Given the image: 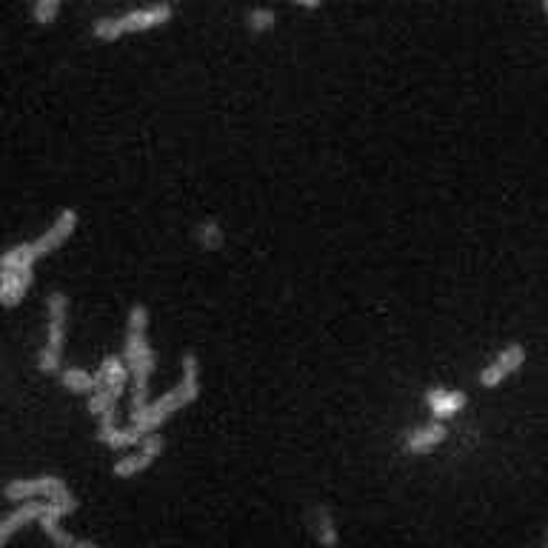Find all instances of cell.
Returning <instances> with one entry per match:
<instances>
[{
    "instance_id": "14",
    "label": "cell",
    "mask_w": 548,
    "mask_h": 548,
    "mask_svg": "<svg viewBox=\"0 0 548 548\" xmlns=\"http://www.w3.org/2000/svg\"><path fill=\"white\" fill-rule=\"evenodd\" d=\"M95 380H98V392H112V394H123V389L129 386V369H126V360H123V354H109V357H103V363H100V369L95 372Z\"/></svg>"
},
{
    "instance_id": "4",
    "label": "cell",
    "mask_w": 548,
    "mask_h": 548,
    "mask_svg": "<svg viewBox=\"0 0 548 548\" xmlns=\"http://www.w3.org/2000/svg\"><path fill=\"white\" fill-rule=\"evenodd\" d=\"M175 18V6L172 3H152L143 9L123 12L118 18H98L92 23V35L103 43H115V40L135 35V32H152Z\"/></svg>"
},
{
    "instance_id": "22",
    "label": "cell",
    "mask_w": 548,
    "mask_h": 548,
    "mask_svg": "<svg viewBox=\"0 0 548 548\" xmlns=\"http://www.w3.org/2000/svg\"><path fill=\"white\" fill-rule=\"evenodd\" d=\"M49 540H52V543H58L60 548H100L95 546V543H89V540H80V537H75V534H66L63 529L52 531V534H49Z\"/></svg>"
},
{
    "instance_id": "3",
    "label": "cell",
    "mask_w": 548,
    "mask_h": 548,
    "mask_svg": "<svg viewBox=\"0 0 548 548\" xmlns=\"http://www.w3.org/2000/svg\"><path fill=\"white\" fill-rule=\"evenodd\" d=\"M78 223L80 215L75 209H63V212L55 217V223H52L38 240L20 243V246H12L9 252H3V255H0V272H32V266L38 263L40 257L58 252L60 246L75 235Z\"/></svg>"
},
{
    "instance_id": "7",
    "label": "cell",
    "mask_w": 548,
    "mask_h": 548,
    "mask_svg": "<svg viewBox=\"0 0 548 548\" xmlns=\"http://www.w3.org/2000/svg\"><path fill=\"white\" fill-rule=\"evenodd\" d=\"M163 449H166V440H163L160 434H149L135 451H129V454H123V457L115 460L112 474H115L118 480H132V477L143 474L146 469H152L157 457L163 454Z\"/></svg>"
},
{
    "instance_id": "19",
    "label": "cell",
    "mask_w": 548,
    "mask_h": 548,
    "mask_svg": "<svg viewBox=\"0 0 548 548\" xmlns=\"http://www.w3.org/2000/svg\"><path fill=\"white\" fill-rule=\"evenodd\" d=\"M274 26H277V15L269 6H255V9L246 12V29L252 35H266V32H272Z\"/></svg>"
},
{
    "instance_id": "20",
    "label": "cell",
    "mask_w": 548,
    "mask_h": 548,
    "mask_svg": "<svg viewBox=\"0 0 548 548\" xmlns=\"http://www.w3.org/2000/svg\"><path fill=\"white\" fill-rule=\"evenodd\" d=\"M60 0H38L35 6H32V18H35V23H40V26H52L55 20H58L60 15Z\"/></svg>"
},
{
    "instance_id": "12",
    "label": "cell",
    "mask_w": 548,
    "mask_h": 548,
    "mask_svg": "<svg viewBox=\"0 0 548 548\" xmlns=\"http://www.w3.org/2000/svg\"><path fill=\"white\" fill-rule=\"evenodd\" d=\"M78 509V497L69 491V486L63 483L49 500H46V511H43V517L38 520V526L43 529V534L49 537L52 531L60 529V520L66 517V514H72V511Z\"/></svg>"
},
{
    "instance_id": "13",
    "label": "cell",
    "mask_w": 548,
    "mask_h": 548,
    "mask_svg": "<svg viewBox=\"0 0 548 548\" xmlns=\"http://www.w3.org/2000/svg\"><path fill=\"white\" fill-rule=\"evenodd\" d=\"M306 526H309V534H312L317 546L337 548V543H340V529H337V520H334L329 506H312L309 517H306Z\"/></svg>"
},
{
    "instance_id": "8",
    "label": "cell",
    "mask_w": 548,
    "mask_h": 548,
    "mask_svg": "<svg viewBox=\"0 0 548 548\" xmlns=\"http://www.w3.org/2000/svg\"><path fill=\"white\" fill-rule=\"evenodd\" d=\"M63 486L58 474H40V477H29V480H12L3 486V497L12 500V503H26V500H35V497H52L55 491Z\"/></svg>"
},
{
    "instance_id": "18",
    "label": "cell",
    "mask_w": 548,
    "mask_h": 548,
    "mask_svg": "<svg viewBox=\"0 0 548 548\" xmlns=\"http://www.w3.org/2000/svg\"><path fill=\"white\" fill-rule=\"evenodd\" d=\"M60 383L69 389V392L75 394H92L98 392V380H95V374L86 372V369H78V366H63V372L58 374Z\"/></svg>"
},
{
    "instance_id": "9",
    "label": "cell",
    "mask_w": 548,
    "mask_h": 548,
    "mask_svg": "<svg viewBox=\"0 0 548 548\" xmlns=\"http://www.w3.org/2000/svg\"><path fill=\"white\" fill-rule=\"evenodd\" d=\"M98 440L103 446H109V449L123 451V449H137L149 434H143L135 426H126V429H120L118 423H115V411H106V414H100L98 417Z\"/></svg>"
},
{
    "instance_id": "2",
    "label": "cell",
    "mask_w": 548,
    "mask_h": 548,
    "mask_svg": "<svg viewBox=\"0 0 548 548\" xmlns=\"http://www.w3.org/2000/svg\"><path fill=\"white\" fill-rule=\"evenodd\" d=\"M123 360L129 369L132 383V411L149 406V377L155 372V352L149 343V309L135 303L126 320V343H123Z\"/></svg>"
},
{
    "instance_id": "6",
    "label": "cell",
    "mask_w": 548,
    "mask_h": 548,
    "mask_svg": "<svg viewBox=\"0 0 548 548\" xmlns=\"http://www.w3.org/2000/svg\"><path fill=\"white\" fill-rule=\"evenodd\" d=\"M526 366V346L523 343H509L503 352H497L489 363L477 374V383L483 389H497L509 380L511 374H517Z\"/></svg>"
},
{
    "instance_id": "25",
    "label": "cell",
    "mask_w": 548,
    "mask_h": 548,
    "mask_svg": "<svg viewBox=\"0 0 548 548\" xmlns=\"http://www.w3.org/2000/svg\"><path fill=\"white\" fill-rule=\"evenodd\" d=\"M537 548H548V543H543V546H537Z\"/></svg>"
},
{
    "instance_id": "15",
    "label": "cell",
    "mask_w": 548,
    "mask_h": 548,
    "mask_svg": "<svg viewBox=\"0 0 548 548\" xmlns=\"http://www.w3.org/2000/svg\"><path fill=\"white\" fill-rule=\"evenodd\" d=\"M43 511H46V503L26 500V503H20L18 509L12 511L9 517H3V520H0V548L6 546V543H9V537H12L18 529H23L26 523H38L40 517H43Z\"/></svg>"
},
{
    "instance_id": "5",
    "label": "cell",
    "mask_w": 548,
    "mask_h": 548,
    "mask_svg": "<svg viewBox=\"0 0 548 548\" xmlns=\"http://www.w3.org/2000/svg\"><path fill=\"white\" fill-rule=\"evenodd\" d=\"M46 343L38 354V369L43 374L63 372V340H66V320H69V297L52 292L46 300Z\"/></svg>"
},
{
    "instance_id": "24",
    "label": "cell",
    "mask_w": 548,
    "mask_h": 548,
    "mask_svg": "<svg viewBox=\"0 0 548 548\" xmlns=\"http://www.w3.org/2000/svg\"><path fill=\"white\" fill-rule=\"evenodd\" d=\"M543 543H548V529H546V540H543Z\"/></svg>"
},
{
    "instance_id": "11",
    "label": "cell",
    "mask_w": 548,
    "mask_h": 548,
    "mask_svg": "<svg viewBox=\"0 0 548 548\" xmlns=\"http://www.w3.org/2000/svg\"><path fill=\"white\" fill-rule=\"evenodd\" d=\"M446 437H449L446 423L426 420L423 426H417V429H411L409 434H406L403 449L409 451V454H429V451H434L437 446H443V443H446Z\"/></svg>"
},
{
    "instance_id": "23",
    "label": "cell",
    "mask_w": 548,
    "mask_h": 548,
    "mask_svg": "<svg viewBox=\"0 0 548 548\" xmlns=\"http://www.w3.org/2000/svg\"><path fill=\"white\" fill-rule=\"evenodd\" d=\"M540 9H543V12H546V15H548V0H543V6H540Z\"/></svg>"
},
{
    "instance_id": "16",
    "label": "cell",
    "mask_w": 548,
    "mask_h": 548,
    "mask_svg": "<svg viewBox=\"0 0 548 548\" xmlns=\"http://www.w3.org/2000/svg\"><path fill=\"white\" fill-rule=\"evenodd\" d=\"M32 283H35L32 272H0V306L15 309Z\"/></svg>"
},
{
    "instance_id": "1",
    "label": "cell",
    "mask_w": 548,
    "mask_h": 548,
    "mask_svg": "<svg viewBox=\"0 0 548 548\" xmlns=\"http://www.w3.org/2000/svg\"><path fill=\"white\" fill-rule=\"evenodd\" d=\"M200 397V360L195 352L183 354L180 360V380L175 389L163 394L160 400H149V406L129 414V426H135L143 434H155L160 426H166L177 411L192 406Z\"/></svg>"
},
{
    "instance_id": "21",
    "label": "cell",
    "mask_w": 548,
    "mask_h": 548,
    "mask_svg": "<svg viewBox=\"0 0 548 548\" xmlns=\"http://www.w3.org/2000/svg\"><path fill=\"white\" fill-rule=\"evenodd\" d=\"M115 403H118V394L112 392H95L92 397H89V411L95 414V417H100V414H106V411H115Z\"/></svg>"
},
{
    "instance_id": "10",
    "label": "cell",
    "mask_w": 548,
    "mask_h": 548,
    "mask_svg": "<svg viewBox=\"0 0 548 548\" xmlns=\"http://www.w3.org/2000/svg\"><path fill=\"white\" fill-rule=\"evenodd\" d=\"M426 409H429L431 420H437V423H446L449 417H457L460 411L469 406V397L463 392H457V389H443V386H434L426 392Z\"/></svg>"
},
{
    "instance_id": "17",
    "label": "cell",
    "mask_w": 548,
    "mask_h": 548,
    "mask_svg": "<svg viewBox=\"0 0 548 548\" xmlns=\"http://www.w3.org/2000/svg\"><path fill=\"white\" fill-rule=\"evenodd\" d=\"M195 240L200 249H206V252H220L223 249V243H226V229H223V223L215 220V217H206V220H200L195 226Z\"/></svg>"
}]
</instances>
